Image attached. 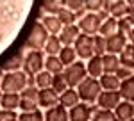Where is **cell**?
Here are the masks:
<instances>
[{
	"label": "cell",
	"instance_id": "6da1fadb",
	"mask_svg": "<svg viewBox=\"0 0 134 121\" xmlns=\"http://www.w3.org/2000/svg\"><path fill=\"white\" fill-rule=\"evenodd\" d=\"M48 38H50V34H48L47 29L41 25V21H34L32 27L29 29L27 39H25V48L43 52V48H45V45H47Z\"/></svg>",
	"mask_w": 134,
	"mask_h": 121
},
{
	"label": "cell",
	"instance_id": "7a4b0ae2",
	"mask_svg": "<svg viewBox=\"0 0 134 121\" xmlns=\"http://www.w3.org/2000/svg\"><path fill=\"white\" fill-rule=\"evenodd\" d=\"M29 86V77L23 71H14V73H5L4 82H2V93L7 94H20L21 91Z\"/></svg>",
	"mask_w": 134,
	"mask_h": 121
},
{
	"label": "cell",
	"instance_id": "3957f363",
	"mask_svg": "<svg viewBox=\"0 0 134 121\" xmlns=\"http://www.w3.org/2000/svg\"><path fill=\"white\" fill-rule=\"evenodd\" d=\"M77 93H79V98L82 103H88V105H97V100L102 93V86L97 78H91L88 77L86 80L77 87Z\"/></svg>",
	"mask_w": 134,
	"mask_h": 121
},
{
	"label": "cell",
	"instance_id": "277c9868",
	"mask_svg": "<svg viewBox=\"0 0 134 121\" xmlns=\"http://www.w3.org/2000/svg\"><path fill=\"white\" fill-rule=\"evenodd\" d=\"M45 53L38 50H29L25 53V60H23V73L29 77V78H34L38 73H41L45 70Z\"/></svg>",
	"mask_w": 134,
	"mask_h": 121
},
{
	"label": "cell",
	"instance_id": "5b68a950",
	"mask_svg": "<svg viewBox=\"0 0 134 121\" xmlns=\"http://www.w3.org/2000/svg\"><path fill=\"white\" fill-rule=\"evenodd\" d=\"M63 75H64V78H66L68 87L77 89V87H79V86H81V84L88 78L86 62L77 60V62H75V64H72V66H66V68H64V71H63Z\"/></svg>",
	"mask_w": 134,
	"mask_h": 121
},
{
	"label": "cell",
	"instance_id": "8992f818",
	"mask_svg": "<svg viewBox=\"0 0 134 121\" xmlns=\"http://www.w3.org/2000/svg\"><path fill=\"white\" fill-rule=\"evenodd\" d=\"M20 109L21 112H32V111H38L40 109V89L36 86H27L25 89L20 93Z\"/></svg>",
	"mask_w": 134,
	"mask_h": 121
},
{
	"label": "cell",
	"instance_id": "52a82bcc",
	"mask_svg": "<svg viewBox=\"0 0 134 121\" xmlns=\"http://www.w3.org/2000/svg\"><path fill=\"white\" fill-rule=\"evenodd\" d=\"M100 25H102V20H100L98 14H95V13H86L82 18L77 21V27H79V30H81V34L91 36V38L98 34Z\"/></svg>",
	"mask_w": 134,
	"mask_h": 121
},
{
	"label": "cell",
	"instance_id": "ba28073f",
	"mask_svg": "<svg viewBox=\"0 0 134 121\" xmlns=\"http://www.w3.org/2000/svg\"><path fill=\"white\" fill-rule=\"evenodd\" d=\"M73 48H75V53H77V57L81 60H86L88 62L91 57H95V48H93V38L91 36L81 34V38L75 41Z\"/></svg>",
	"mask_w": 134,
	"mask_h": 121
},
{
	"label": "cell",
	"instance_id": "9c48e42d",
	"mask_svg": "<svg viewBox=\"0 0 134 121\" xmlns=\"http://www.w3.org/2000/svg\"><path fill=\"white\" fill-rule=\"evenodd\" d=\"M122 103L120 91H102L98 100H97V109L100 111H113Z\"/></svg>",
	"mask_w": 134,
	"mask_h": 121
},
{
	"label": "cell",
	"instance_id": "30bf717a",
	"mask_svg": "<svg viewBox=\"0 0 134 121\" xmlns=\"http://www.w3.org/2000/svg\"><path fill=\"white\" fill-rule=\"evenodd\" d=\"M97 111V105H88V103H79L73 109H70V121H91L93 114Z\"/></svg>",
	"mask_w": 134,
	"mask_h": 121
},
{
	"label": "cell",
	"instance_id": "8fae6325",
	"mask_svg": "<svg viewBox=\"0 0 134 121\" xmlns=\"http://www.w3.org/2000/svg\"><path fill=\"white\" fill-rule=\"evenodd\" d=\"M23 60H25V53L23 50H16L14 53H11L7 59L2 62L0 70L4 73H14V71H21L23 70Z\"/></svg>",
	"mask_w": 134,
	"mask_h": 121
},
{
	"label": "cell",
	"instance_id": "7c38bea8",
	"mask_svg": "<svg viewBox=\"0 0 134 121\" xmlns=\"http://www.w3.org/2000/svg\"><path fill=\"white\" fill-rule=\"evenodd\" d=\"M105 39H107V53H111V55H120L124 48L129 45V39L122 34H113Z\"/></svg>",
	"mask_w": 134,
	"mask_h": 121
},
{
	"label": "cell",
	"instance_id": "4fadbf2b",
	"mask_svg": "<svg viewBox=\"0 0 134 121\" xmlns=\"http://www.w3.org/2000/svg\"><path fill=\"white\" fill-rule=\"evenodd\" d=\"M81 38V30L77 25H68V27H63L61 34H59V41H61L63 46H73L75 41Z\"/></svg>",
	"mask_w": 134,
	"mask_h": 121
},
{
	"label": "cell",
	"instance_id": "5bb4252c",
	"mask_svg": "<svg viewBox=\"0 0 134 121\" xmlns=\"http://www.w3.org/2000/svg\"><path fill=\"white\" fill-rule=\"evenodd\" d=\"M38 103H40V109H52V107H55V105H59V94L55 93V91L52 89H43L40 91V100H38Z\"/></svg>",
	"mask_w": 134,
	"mask_h": 121
},
{
	"label": "cell",
	"instance_id": "9a60e30c",
	"mask_svg": "<svg viewBox=\"0 0 134 121\" xmlns=\"http://www.w3.org/2000/svg\"><path fill=\"white\" fill-rule=\"evenodd\" d=\"M79 103H81V98H79L77 89L68 87V89L63 93V94H59V105H61V107H64L66 111L73 109V107H75V105H79Z\"/></svg>",
	"mask_w": 134,
	"mask_h": 121
},
{
	"label": "cell",
	"instance_id": "2e32d148",
	"mask_svg": "<svg viewBox=\"0 0 134 121\" xmlns=\"http://www.w3.org/2000/svg\"><path fill=\"white\" fill-rule=\"evenodd\" d=\"M114 116H116L118 121H131V119H134V103L122 100V103L114 109Z\"/></svg>",
	"mask_w": 134,
	"mask_h": 121
},
{
	"label": "cell",
	"instance_id": "e0dca14e",
	"mask_svg": "<svg viewBox=\"0 0 134 121\" xmlns=\"http://www.w3.org/2000/svg\"><path fill=\"white\" fill-rule=\"evenodd\" d=\"M86 70H88V77L91 78H100L104 75V64H102V57H91V59L86 62Z\"/></svg>",
	"mask_w": 134,
	"mask_h": 121
},
{
	"label": "cell",
	"instance_id": "ac0fdd59",
	"mask_svg": "<svg viewBox=\"0 0 134 121\" xmlns=\"http://www.w3.org/2000/svg\"><path fill=\"white\" fill-rule=\"evenodd\" d=\"M102 64H104V73H107V75H116V71L122 68L120 57L111 55V53H105L102 57Z\"/></svg>",
	"mask_w": 134,
	"mask_h": 121
},
{
	"label": "cell",
	"instance_id": "d6986e66",
	"mask_svg": "<svg viewBox=\"0 0 134 121\" xmlns=\"http://www.w3.org/2000/svg\"><path fill=\"white\" fill-rule=\"evenodd\" d=\"M45 121H70V112L61 105H55L45 112Z\"/></svg>",
	"mask_w": 134,
	"mask_h": 121
},
{
	"label": "cell",
	"instance_id": "ffe728a7",
	"mask_svg": "<svg viewBox=\"0 0 134 121\" xmlns=\"http://www.w3.org/2000/svg\"><path fill=\"white\" fill-rule=\"evenodd\" d=\"M129 13V2L127 0H113L111 4V11H109V16L114 20H122L127 16Z\"/></svg>",
	"mask_w": 134,
	"mask_h": 121
},
{
	"label": "cell",
	"instance_id": "44dd1931",
	"mask_svg": "<svg viewBox=\"0 0 134 121\" xmlns=\"http://www.w3.org/2000/svg\"><path fill=\"white\" fill-rule=\"evenodd\" d=\"M41 25L47 29V32H48L50 36H59L61 30H63V23L59 21L57 16H43Z\"/></svg>",
	"mask_w": 134,
	"mask_h": 121
},
{
	"label": "cell",
	"instance_id": "7402d4cb",
	"mask_svg": "<svg viewBox=\"0 0 134 121\" xmlns=\"http://www.w3.org/2000/svg\"><path fill=\"white\" fill-rule=\"evenodd\" d=\"M45 71H48L50 75H63L64 64L57 55H47L45 57Z\"/></svg>",
	"mask_w": 134,
	"mask_h": 121
},
{
	"label": "cell",
	"instance_id": "603a6c76",
	"mask_svg": "<svg viewBox=\"0 0 134 121\" xmlns=\"http://www.w3.org/2000/svg\"><path fill=\"white\" fill-rule=\"evenodd\" d=\"M63 5L77 16V21L88 13L86 11V0H63Z\"/></svg>",
	"mask_w": 134,
	"mask_h": 121
},
{
	"label": "cell",
	"instance_id": "cb8c5ba5",
	"mask_svg": "<svg viewBox=\"0 0 134 121\" xmlns=\"http://www.w3.org/2000/svg\"><path fill=\"white\" fill-rule=\"evenodd\" d=\"M98 82L102 86V91H120V86H122V80L116 75H107V73H104L98 78Z\"/></svg>",
	"mask_w": 134,
	"mask_h": 121
},
{
	"label": "cell",
	"instance_id": "d4e9b609",
	"mask_svg": "<svg viewBox=\"0 0 134 121\" xmlns=\"http://www.w3.org/2000/svg\"><path fill=\"white\" fill-rule=\"evenodd\" d=\"M40 9L45 13V16H57V13L63 9V0H43Z\"/></svg>",
	"mask_w": 134,
	"mask_h": 121
},
{
	"label": "cell",
	"instance_id": "484cf974",
	"mask_svg": "<svg viewBox=\"0 0 134 121\" xmlns=\"http://www.w3.org/2000/svg\"><path fill=\"white\" fill-rule=\"evenodd\" d=\"M120 96H122L124 101L134 103V77L122 82V86H120Z\"/></svg>",
	"mask_w": 134,
	"mask_h": 121
},
{
	"label": "cell",
	"instance_id": "4316f807",
	"mask_svg": "<svg viewBox=\"0 0 134 121\" xmlns=\"http://www.w3.org/2000/svg\"><path fill=\"white\" fill-rule=\"evenodd\" d=\"M118 57H120V62H122V66H124V68L134 71V45L129 43Z\"/></svg>",
	"mask_w": 134,
	"mask_h": 121
},
{
	"label": "cell",
	"instance_id": "83f0119b",
	"mask_svg": "<svg viewBox=\"0 0 134 121\" xmlns=\"http://www.w3.org/2000/svg\"><path fill=\"white\" fill-rule=\"evenodd\" d=\"M59 59H61V62L64 64V68L66 66H72V64H75L77 62V53H75V48L73 46H63V50L59 52V55H57Z\"/></svg>",
	"mask_w": 134,
	"mask_h": 121
},
{
	"label": "cell",
	"instance_id": "f1b7e54d",
	"mask_svg": "<svg viewBox=\"0 0 134 121\" xmlns=\"http://www.w3.org/2000/svg\"><path fill=\"white\" fill-rule=\"evenodd\" d=\"M113 34H118V20H114V18H107V20L100 25L98 36H102V38H109V36H113Z\"/></svg>",
	"mask_w": 134,
	"mask_h": 121
},
{
	"label": "cell",
	"instance_id": "f546056e",
	"mask_svg": "<svg viewBox=\"0 0 134 121\" xmlns=\"http://www.w3.org/2000/svg\"><path fill=\"white\" fill-rule=\"evenodd\" d=\"M20 94H7V93H4V96H2V109L4 111H16V109H20Z\"/></svg>",
	"mask_w": 134,
	"mask_h": 121
},
{
	"label": "cell",
	"instance_id": "4dcf8cb0",
	"mask_svg": "<svg viewBox=\"0 0 134 121\" xmlns=\"http://www.w3.org/2000/svg\"><path fill=\"white\" fill-rule=\"evenodd\" d=\"M52 78H54V75H50L48 71L43 70L41 73H38V75L34 77V86H36L40 91L50 89V87H52Z\"/></svg>",
	"mask_w": 134,
	"mask_h": 121
},
{
	"label": "cell",
	"instance_id": "1f68e13d",
	"mask_svg": "<svg viewBox=\"0 0 134 121\" xmlns=\"http://www.w3.org/2000/svg\"><path fill=\"white\" fill-rule=\"evenodd\" d=\"M61 50H63V45L59 41V36H50L48 41H47V45H45V48H43V52L47 55H59Z\"/></svg>",
	"mask_w": 134,
	"mask_h": 121
},
{
	"label": "cell",
	"instance_id": "d6a6232c",
	"mask_svg": "<svg viewBox=\"0 0 134 121\" xmlns=\"http://www.w3.org/2000/svg\"><path fill=\"white\" fill-rule=\"evenodd\" d=\"M93 48H95V55L97 57H104L107 53V39L102 36H93Z\"/></svg>",
	"mask_w": 134,
	"mask_h": 121
},
{
	"label": "cell",
	"instance_id": "836d02e7",
	"mask_svg": "<svg viewBox=\"0 0 134 121\" xmlns=\"http://www.w3.org/2000/svg\"><path fill=\"white\" fill-rule=\"evenodd\" d=\"M57 18H59V21L63 23V27H68V25H77V16L73 14L72 11H68L64 5H63V9L57 13Z\"/></svg>",
	"mask_w": 134,
	"mask_h": 121
},
{
	"label": "cell",
	"instance_id": "e575fe53",
	"mask_svg": "<svg viewBox=\"0 0 134 121\" xmlns=\"http://www.w3.org/2000/svg\"><path fill=\"white\" fill-rule=\"evenodd\" d=\"M52 89L55 91L57 94H63L64 91L68 89V84H66L64 75H54V78H52Z\"/></svg>",
	"mask_w": 134,
	"mask_h": 121
},
{
	"label": "cell",
	"instance_id": "d590c367",
	"mask_svg": "<svg viewBox=\"0 0 134 121\" xmlns=\"http://www.w3.org/2000/svg\"><path fill=\"white\" fill-rule=\"evenodd\" d=\"M18 121H45V114L40 109L32 112H21L18 116Z\"/></svg>",
	"mask_w": 134,
	"mask_h": 121
},
{
	"label": "cell",
	"instance_id": "8d00e7d4",
	"mask_svg": "<svg viewBox=\"0 0 134 121\" xmlns=\"http://www.w3.org/2000/svg\"><path fill=\"white\" fill-rule=\"evenodd\" d=\"M91 121H118V119H116L113 111H100V109H97Z\"/></svg>",
	"mask_w": 134,
	"mask_h": 121
},
{
	"label": "cell",
	"instance_id": "74e56055",
	"mask_svg": "<svg viewBox=\"0 0 134 121\" xmlns=\"http://www.w3.org/2000/svg\"><path fill=\"white\" fill-rule=\"evenodd\" d=\"M131 30H132V25L127 21V18L118 20V34H122V36H125V38H129Z\"/></svg>",
	"mask_w": 134,
	"mask_h": 121
},
{
	"label": "cell",
	"instance_id": "f35d334b",
	"mask_svg": "<svg viewBox=\"0 0 134 121\" xmlns=\"http://www.w3.org/2000/svg\"><path fill=\"white\" fill-rule=\"evenodd\" d=\"M86 11L97 14L98 11H102V0H86Z\"/></svg>",
	"mask_w": 134,
	"mask_h": 121
},
{
	"label": "cell",
	"instance_id": "ab89813d",
	"mask_svg": "<svg viewBox=\"0 0 134 121\" xmlns=\"http://www.w3.org/2000/svg\"><path fill=\"white\" fill-rule=\"evenodd\" d=\"M18 116L16 111H4L0 109V121H18Z\"/></svg>",
	"mask_w": 134,
	"mask_h": 121
},
{
	"label": "cell",
	"instance_id": "60d3db41",
	"mask_svg": "<svg viewBox=\"0 0 134 121\" xmlns=\"http://www.w3.org/2000/svg\"><path fill=\"white\" fill-rule=\"evenodd\" d=\"M116 77L120 78V80L124 82V80H127V78H131V77H134V71L132 70H127V68H120V70L116 71Z\"/></svg>",
	"mask_w": 134,
	"mask_h": 121
},
{
	"label": "cell",
	"instance_id": "b9f144b4",
	"mask_svg": "<svg viewBox=\"0 0 134 121\" xmlns=\"http://www.w3.org/2000/svg\"><path fill=\"white\" fill-rule=\"evenodd\" d=\"M125 18H127V21L134 27V5H129V13H127V16H125Z\"/></svg>",
	"mask_w": 134,
	"mask_h": 121
},
{
	"label": "cell",
	"instance_id": "7bdbcfd3",
	"mask_svg": "<svg viewBox=\"0 0 134 121\" xmlns=\"http://www.w3.org/2000/svg\"><path fill=\"white\" fill-rule=\"evenodd\" d=\"M127 39H129L131 45H134V27H132V30H131V34H129V38H127Z\"/></svg>",
	"mask_w": 134,
	"mask_h": 121
},
{
	"label": "cell",
	"instance_id": "ee69618b",
	"mask_svg": "<svg viewBox=\"0 0 134 121\" xmlns=\"http://www.w3.org/2000/svg\"><path fill=\"white\" fill-rule=\"evenodd\" d=\"M4 75H5V73L0 70V87H2V82H4Z\"/></svg>",
	"mask_w": 134,
	"mask_h": 121
},
{
	"label": "cell",
	"instance_id": "f6af8a7d",
	"mask_svg": "<svg viewBox=\"0 0 134 121\" xmlns=\"http://www.w3.org/2000/svg\"><path fill=\"white\" fill-rule=\"evenodd\" d=\"M2 96H4V93H2V89H0V109H2Z\"/></svg>",
	"mask_w": 134,
	"mask_h": 121
},
{
	"label": "cell",
	"instance_id": "bcb514c9",
	"mask_svg": "<svg viewBox=\"0 0 134 121\" xmlns=\"http://www.w3.org/2000/svg\"><path fill=\"white\" fill-rule=\"evenodd\" d=\"M131 121H134V119H131Z\"/></svg>",
	"mask_w": 134,
	"mask_h": 121
}]
</instances>
